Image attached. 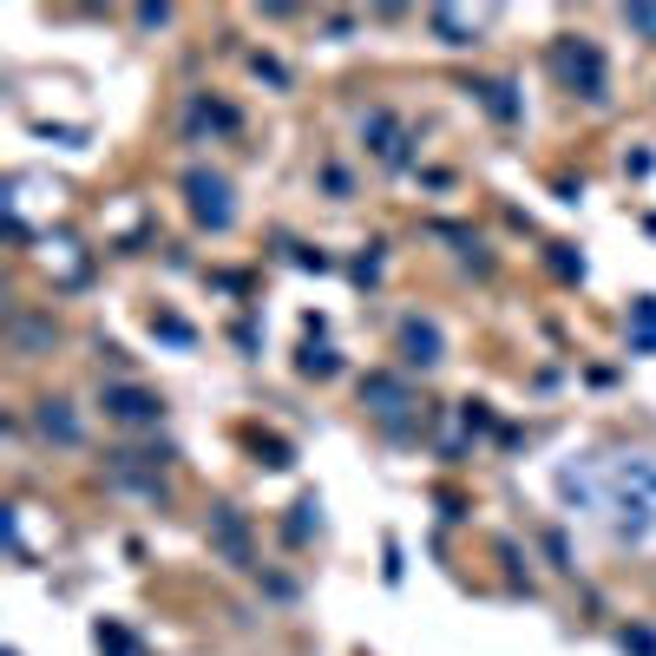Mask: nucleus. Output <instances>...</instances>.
<instances>
[{"instance_id": "obj_3", "label": "nucleus", "mask_w": 656, "mask_h": 656, "mask_svg": "<svg viewBox=\"0 0 656 656\" xmlns=\"http://www.w3.org/2000/svg\"><path fill=\"white\" fill-rule=\"evenodd\" d=\"M40 427L53 440H79V421L67 414V401H47V407H40Z\"/></svg>"}, {"instance_id": "obj_2", "label": "nucleus", "mask_w": 656, "mask_h": 656, "mask_svg": "<svg viewBox=\"0 0 656 656\" xmlns=\"http://www.w3.org/2000/svg\"><path fill=\"white\" fill-rule=\"evenodd\" d=\"M191 198H198V218L204 223H230V204H223L218 178H191Z\"/></svg>"}, {"instance_id": "obj_5", "label": "nucleus", "mask_w": 656, "mask_h": 656, "mask_svg": "<svg viewBox=\"0 0 656 656\" xmlns=\"http://www.w3.org/2000/svg\"><path fill=\"white\" fill-rule=\"evenodd\" d=\"M407 362H440V335L434 329H407Z\"/></svg>"}, {"instance_id": "obj_4", "label": "nucleus", "mask_w": 656, "mask_h": 656, "mask_svg": "<svg viewBox=\"0 0 656 656\" xmlns=\"http://www.w3.org/2000/svg\"><path fill=\"white\" fill-rule=\"evenodd\" d=\"M112 414H119V421H151V401L132 394V387H119V394H112Z\"/></svg>"}, {"instance_id": "obj_1", "label": "nucleus", "mask_w": 656, "mask_h": 656, "mask_svg": "<svg viewBox=\"0 0 656 656\" xmlns=\"http://www.w3.org/2000/svg\"><path fill=\"white\" fill-rule=\"evenodd\" d=\"M558 73H565V79L584 73L591 99H597V85H604V67H597V53H591V47H578V53H572V47H558Z\"/></svg>"}]
</instances>
